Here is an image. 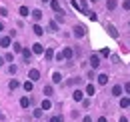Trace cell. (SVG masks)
Returning a JSON list of instances; mask_svg holds the SVG:
<instances>
[{
  "instance_id": "obj_38",
  "label": "cell",
  "mask_w": 130,
  "mask_h": 122,
  "mask_svg": "<svg viewBox=\"0 0 130 122\" xmlns=\"http://www.w3.org/2000/svg\"><path fill=\"white\" fill-rule=\"evenodd\" d=\"M96 122H108V120H106V118H104V116H100V118H98Z\"/></svg>"
},
{
  "instance_id": "obj_14",
  "label": "cell",
  "mask_w": 130,
  "mask_h": 122,
  "mask_svg": "<svg viewBox=\"0 0 130 122\" xmlns=\"http://www.w3.org/2000/svg\"><path fill=\"white\" fill-rule=\"evenodd\" d=\"M60 54H62V58H72V54H74V52H72V48H64Z\"/></svg>"
},
{
  "instance_id": "obj_10",
  "label": "cell",
  "mask_w": 130,
  "mask_h": 122,
  "mask_svg": "<svg viewBox=\"0 0 130 122\" xmlns=\"http://www.w3.org/2000/svg\"><path fill=\"white\" fill-rule=\"evenodd\" d=\"M22 56H24V60L28 62L32 58V50H28V48H22Z\"/></svg>"
},
{
  "instance_id": "obj_24",
  "label": "cell",
  "mask_w": 130,
  "mask_h": 122,
  "mask_svg": "<svg viewBox=\"0 0 130 122\" xmlns=\"http://www.w3.org/2000/svg\"><path fill=\"white\" fill-rule=\"evenodd\" d=\"M106 8H108V10H114V8H116V0H108V2H106Z\"/></svg>"
},
{
  "instance_id": "obj_22",
  "label": "cell",
  "mask_w": 130,
  "mask_h": 122,
  "mask_svg": "<svg viewBox=\"0 0 130 122\" xmlns=\"http://www.w3.org/2000/svg\"><path fill=\"white\" fill-rule=\"evenodd\" d=\"M108 82V74H100L98 76V84H106Z\"/></svg>"
},
{
  "instance_id": "obj_8",
  "label": "cell",
  "mask_w": 130,
  "mask_h": 122,
  "mask_svg": "<svg viewBox=\"0 0 130 122\" xmlns=\"http://www.w3.org/2000/svg\"><path fill=\"white\" fill-rule=\"evenodd\" d=\"M50 6H52V10L58 14V12H62V8H60V2L58 0H50Z\"/></svg>"
},
{
  "instance_id": "obj_26",
  "label": "cell",
  "mask_w": 130,
  "mask_h": 122,
  "mask_svg": "<svg viewBox=\"0 0 130 122\" xmlns=\"http://www.w3.org/2000/svg\"><path fill=\"white\" fill-rule=\"evenodd\" d=\"M44 94H46V96H52V94H54L52 86H44Z\"/></svg>"
},
{
  "instance_id": "obj_5",
  "label": "cell",
  "mask_w": 130,
  "mask_h": 122,
  "mask_svg": "<svg viewBox=\"0 0 130 122\" xmlns=\"http://www.w3.org/2000/svg\"><path fill=\"white\" fill-rule=\"evenodd\" d=\"M90 66H92V68H98V66H100V56H98V54H92V56H90Z\"/></svg>"
},
{
  "instance_id": "obj_27",
  "label": "cell",
  "mask_w": 130,
  "mask_h": 122,
  "mask_svg": "<svg viewBox=\"0 0 130 122\" xmlns=\"http://www.w3.org/2000/svg\"><path fill=\"white\" fill-rule=\"evenodd\" d=\"M48 28H50V30H52V32H56V30H58V24H56V22L52 20V22H50V24H48Z\"/></svg>"
},
{
  "instance_id": "obj_4",
  "label": "cell",
  "mask_w": 130,
  "mask_h": 122,
  "mask_svg": "<svg viewBox=\"0 0 130 122\" xmlns=\"http://www.w3.org/2000/svg\"><path fill=\"white\" fill-rule=\"evenodd\" d=\"M76 4H78V10L80 12H84V14L88 12V2L86 0H76Z\"/></svg>"
},
{
  "instance_id": "obj_43",
  "label": "cell",
  "mask_w": 130,
  "mask_h": 122,
  "mask_svg": "<svg viewBox=\"0 0 130 122\" xmlns=\"http://www.w3.org/2000/svg\"><path fill=\"white\" fill-rule=\"evenodd\" d=\"M128 106H130V98H128Z\"/></svg>"
},
{
  "instance_id": "obj_19",
  "label": "cell",
  "mask_w": 130,
  "mask_h": 122,
  "mask_svg": "<svg viewBox=\"0 0 130 122\" xmlns=\"http://www.w3.org/2000/svg\"><path fill=\"white\" fill-rule=\"evenodd\" d=\"M20 106H22V108H28V106H30V98H28V96L20 98Z\"/></svg>"
},
{
  "instance_id": "obj_29",
  "label": "cell",
  "mask_w": 130,
  "mask_h": 122,
  "mask_svg": "<svg viewBox=\"0 0 130 122\" xmlns=\"http://www.w3.org/2000/svg\"><path fill=\"white\" fill-rule=\"evenodd\" d=\"M4 60H6V62H12V60H14V54H12V52H8V54L4 56Z\"/></svg>"
},
{
  "instance_id": "obj_3",
  "label": "cell",
  "mask_w": 130,
  "mask_h": 122,
  "mask_svg": "<svg viewBox=\"0 0 130 122\" xmlns=\"http://www.w3.org/2000/svg\"><path fill=\"white\" fill-rule=\"evenodd\" d=\"M72 30H74V36H78V38H82V36L86 34V28H84V26H80V24H78V26H74Z\"/></svg>"
},
{
  "instance_id": "obj_20",
  "label": "cell",
  "mask_w": 130,
  "mask_h": 122,
  "mask_svg": "<svg viewBox=\"0 0 130 122\" xmlns=\"http://www.w3.org/2000/svg\"><path fill=\"white\" fill-rule=\"evenodd\" d=\"M94 92H96V86H94V84H88V86H86V94H88V96H94Z\"/></svg>"
},
{
  "instance_id": "obj_11",
  "label": "cell",
  "mask_w": 130,
  "mask_h": 122,
  "mask_svg": "<svg viewBox=\"0 0 130 122\" xmlns=\"http://www.w3.org/2000/svg\"><path fill=\"white\" fill-rule=\"evenodd\" d=\"M106 30H108V34H110L112 38H118V32H116V28H114L112 24H108V26H106Z\"/></svg>"
},
{
  "instance_id": "obj_6",
  "label": "cell",
  "mask_w": 130,
  "mask_h": 122,
  "mask_svg": "<svg viewBox=\"0 0 130 122\" xmlns=\"http://www.w3.org/2000/svg\"><path fill=\"white\" fill-rule=\"evenodd\" d=\"M10 42H12V38H10V36H0V46H2V48H8Z\"/></svg>"
},
{
  "instance_id": "obj_30",
  "label": "cell",
  "mask_w": 130,
  "mask_h": 122,
  "mask_svg": "<svg viewBox=\"0 0 130 122\" xmlns=\"http://www.w3.org/2000/svg\"><path fill=\"white\" fill-rule=\"evenodd\" d=\"M120 106H122V108H128V98H120Z\"/></svg>"
},
{
  "instance_id": "obj_15",
  "label": "cell",
  "mask_w": 130,
  "mask_h": 122,
  "mask_svg": "<svg viewBox=\"0 0 130 122\" xmlns=\"http://www.w3.org/2000/svg\"><path fill=\"white\" fill-rule=\"evenodd\" d=\"M52 82H54V84L62 82V74H60V72H52Z\"/></svg>"
},
{
  "instance_id": "obj_34",
  "label": "cell",
  "mask_w": 130,
  "mask_h": 122,
  "mask_svg": "<svg viewBox=\"0 0 130 122\" xmlns=\"http://www.w3.org/2000/svg\"><path fill=\"white\" fill-rule=\"evenodd\" d=\"M122 6H124V10H130V0H124Z\"/></svg>"
},
{
  "instance_id": "obj_13",
  "label": "cell",
  "mask_w": 130,
  "mask_h": 122,
  "mask_svg": "<svg viewBox=\"0 0 130 122\" xmlns=\"http://www.w3.org/2000/svg\"><path fill=\"white\" fill-rule=\"evenodd\" d=\"M18 86H20V82H18L16 78H12V80H10V82H8V88H10V90H16Z\"/></svg>"
},
{
  "instance_id": "obj_33",
  "label": "cell",
  "mask_w": 130,
  "mask_h": 122,
  "mask_svg": "<svg viewBox=\"0 0 130 122\" xmlns=\"http://www.w3.org/2000/svg\"><path fill=\"white\" fill-rule=\"evenodd\" d=\"M32 114H34V118H40V116H42V110H40V108H38V110H34Z\"/></svg>"
},
{
  "instance_id": "obj_39",
  "label": "cell",
  "mask_w": 130,
  "mask_h": 122,
  "mask_svg": "<svg viewBox=\"0 0 130 122\" xmlns=\"http://www.w3.org/2000/svg\"><path fill=\"white\" fill-rule=\"evenodd\" d=\"M2 30H4V24H2V22H0V32H2Z\"/></svg>"
},
{
  "instance_id": "obj_37",
  "label": "cell",
  "mask_w": 130,
  "mask_h": 122,
  "mask_svg": "<svg viewBox=\"0 0 130 122\" xmlns=\"http://www.w3.org/2000/svg\"><path fill=\"white\" fill-rule=\"evenodd\" d=\"M82 122H92V118H90V116H84V118H82Z\"/></svg>"
},
{
  "instance_id": "obj_28",
  "label": "cell",
  "mask_w": 130,
  "mask_h": 122,
  "mask_svg": "<svg viewBox=\"0 0 130 122\" xmlns=\"http://www.w3.org/2000/svg\"><path fill=\"white\" fill-rule=\"evenodd\" d=\"M86 14H88V18H90V20H92V22H94V20H98V16H96V12H90V10H88V12H86Z\"/></svg>"
},
{
  "instance_id": "obj_40",
  "label": "cell",
  "mask_w": 130,
  "mask_h": 122,
  "mask_svg": "<svg viewBox=\"0 0 130 122\" xmlns=\"http://www.w3.org/2000/svg\"><path fill=\"white\" fill-rule=\"evenodd\" d=\"M2 64H4V58H2V56H0V66H2Z\"/></svg>"
},
{
  "instance_id": "obj_18",
  "label": "cell",
  "mask_w": 130,
  "mask_h": 122,
  "mask_svg": "<svg viewBox=\"0 0 130 122\" xmlns=\"http://www.w3.org/2000/svg\"><path fill=\"white\" fill-rule=\"evenodd\" d=\"M122 92H124V90H122V86L116 84V86L112 88V96H122Z\"/></svg>"
},
{
  "instance_id": "obj_35",
  "label": "cell",
  "mask_w": 130,
  "mask_h": 122,
  "mask_svg": "<svg viewBox=\"0 0 130 122\" xmlns=\"http://www.w3.org/2000/svg\"><path fill=\"white\" fill-rule=\"evenodd\" d=\"M50 122H62V116H52Z\"/></svg>"
},
{
  "instance_id": "obj_9",
  "label": "cell",
  "mask_w": 130,
  "mask_h": 122,
  "mask_svg": "<svg viewBox=\"0 0 130 122\" xmlns=\"http://www.w3.org/2000/svg\"><path fill=\"white\" fill-rule=\"evenodd\" d=\"M32 30H34V34H36V36H42V34H44V28H42L40 24H34Z\"/></svg>"
},
{
  "instance_id": "obj_1",
  "label": "cell",
  "mask_w": 130,
  "mask_h": 122,
  "mask_svg": "<svg viewBox=\"0 0 130 122\" xmlns=\"http://www.w3.org/2000/svg\"><path fill=\"white\" fill-rule=\"evenodd\" d=\"M28 78H30V82H36V80H40V70L32 68V70L28 72Z\"/></svg>"
},
{
  "instance_id": "obj_16",
  "label": "cell",
  "mask_w": 130,
  "mask_h": 122,
  "mask_svg": "<svg viewBox=\"0 0 130 122\" xmlns=\"http://www.w3.org/2000/svg\"><path fill=\"white\" fill-rule=\"evenodd\" d=\"M22 88H24L26 92H32V88H34V82H30V80H26V82L22 84Z\"/></svg>"
},
{
  "instance_id": "obj_23",
  "label": "cell",
  "mask_w": 130,
  "mask_h": 122,
  "mask_svg": "<svg viewBox=\"0 0 130 122\" xmlns=\"http://www.w3.org/2000/svg\"><path fill=\"white\" fill-rule=\"evenodd\" d=\"M18 12H20V16H28V14H30V10H28L26 6H20V10H18Z\"/></svg>"
},
{
  "instance_id": "obj_7",
  "label": "cell",
  "mask_w": 130,
  "mask_h": 122,
  "mask_svg": "<svg viewBox=\"0 0 130 122\" xmlns=\"http://www.w3.org/2000/svg\"><path fill=\"white\" fill-rule=\"evenodd\" d=\"M72 98H74L76 102H82V100H84V92L82 90H74L72 92Z\"/></svg>"
},
{
  "instance_id": "obj_21",
  "label": "cell",
  "mask_w": 130,
  "mask_h": 122,
  "mask_svg": "<svg viewBox=\"0 0 130 122\" xmlns=\"http://www.w3.org/2000/svg\"><path fill=\"white\" fill-rule=\"evenodd\" d=\"M44 56H46V60H52V58H54V50H52V48H46V50H44Z\"/></svg>"
},
{
  "instance_id": "obj_41",
  "label": "cell",
  "mask_w": 130,
  "mask_h": 122,
  "mask_svg": "<svg viewBox=\"0 0 130 122\" xmlns=\"http://www.w3.org/2000/svg\"><path fill=\"white\" fill-rule=\"evenodd\" d=\"M120 122H128V120H126V118H124V116H122V118H120Z\"/></svg>"
},
{
  "instance_id": "obj_32",
  "label": "cell",
  "mask_w": 130,
  "mask_h": 122,
  "mask_svg": "<svg viewBox=\"0 0 130 122\" xmlns=\"http://www.w3.org/2000/svg\"><path fill=\"white\" fill-rule=\"evenodd\" d=\"M16 70H18L16 66H14V64H10V68H8V72H10V74H16Z\"/></svg>"
},
{
  "instance_id": "obj_17",
  "label": "cell",
  "mask_w": 130,
  "mask_h": 122,
  "mask_svg": "<svg viewBox=\"0 0 130 122\" xmlns=\"http://www.w3.org/2000/svg\"><path fill=\"white\" fill-rule=\"evenodd\" d=\"M30 14H32V18L36 20V22H38V20H42V10H32Z\"/></svg>"
},
{
  "instance_id": "obj_42",
  "label": "cell",
  "mask_w": 130,
  "mask_h": 122,
  "mask_svg": "<svg viewBox=\"0 0 130 122\" xmlns=\"http://www.w3.org/2000/svg\"><path fill=\"white\" fill-rule=\"evenodd\" d=\"M42 2H50V0H42Z\"/></svg>"
},
{
  "instance_id": "obj_12",
  "label": "cell",
  "mask_w": 130,
  "mask_h": 122,
  "mask_svg": "<svg viewBox=\"0 0 130 122\" xmlns=\"http://www.w3.org/2000/svg\"><path fill=\"white\" fill-rule=\"evenodd\" d=\"M52 108V102H50L48 98L46 100H42V104H40V110H50Z\"/></svg>"
},
{
  "instance_id": "obj_44",
  "label": "cell",
  "mask_w": 130,
  "mask_h": 122,
  "mask_svg": "<svg viewBox=\"0 0 130 122\" xmlns=\"http://www.w3.org/2000/svg\"><path fill=\"white\" fill-rule=\"evenodd\" d=\"M92 2H98V0H92Z\"/></svg>"
},
{
  "instance_id": "obj_31",
  "label": "cell",
  "mask_w": 130,
  "mask_h": 122,
  "mask_svg": "<svg viewBox=\"0 0 130 122\" xmlns=\"http://www.w3.org/2000/svg\"><path fill=\"white\" fill-rule=\"evenodd\" d=\"M100 56H110V48H102V52H100Z\"/></svg>"
},
{
  "instance_id": "obj_36",
  "label": "cell",
  "mask_w": 130,
  "mask_h": 122,
  "mask_svg": "<svg viewBox=\"0 0 130 122\" xmlns=\"http://www.w3.org/2000/svg\"><path fill=\"white\" fill-rule=\"evenodd\" d=\"M122 90L126 92V94H130V82H126V84H124V88H122Z\"/></svg>"
},
{
  "instance_id": "obj_2",
  "label": "cell",
  "mask_w": 130,
  "mask_h": 122,
  "mask_svg": "<svg viewBox=\"0 0 130 122\" xmlns=\"http://www.w3.org/2000/svg\"><path fill=\"white\" fill-rule=\"evenodd\" d=\"M32 54H44V46L40 44V42H36V44H32Z\"/></svg>"
},
{
  "instance_id": "obj_25",
  "label": "cell",
  "mask_w": 130,
  "mask_h": 122,
  "mask_svg": "<svg viewBox=\"0 0 130 122\" xmlns=\"http://www.w3.org/2000/svg\"><path fill=\"white\" fill-rule=\"evenodd\" d=\"M12 50H14V52H22V44H18V42H14V44H12Z\"/></svg>"
}]
</instances>
